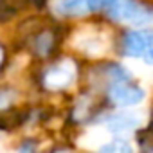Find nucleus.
<instances>
[{
	"mask_svg": "<svg viewBox=\"0 0 153 153\" xmlns=\"http://www.w3.org/2000/svg\"><path fill=\"white\" fill-rule=\"evenodd\" d=\"M149 59H151V61H153V47H151V49H149Z\"/></svg>",
	"mask_w": 153,
	"mask_h": 153,
	"instance_id": "5",
	"label": "nucleus"
},
{
	"mask_svg": "<svg viewBox=\"0 0 153 153\" xmlns=\"http://www.w3.org/2000/svg\"><path fill=\"white\" fill-rule=\"evenodd\" d=\"M110 128L115 130V131H121V130H128L131 128V123H133V117L128 115V114H123V115H115L112 121H110Z\"/></svg>",
	"mask_w": 153,
	"mask_h": 153,
	"instance_id": "3",
	"label": "nucleus"
},
{
	"mask_svg": "<svg viewBox=\"0 0 153 153\" xmlns=\"http://www.w3.org/2000/svg\"><path fill=\"white\" fill-rule=\"evenodd\" d=\"M110 99L121 106H130V105H137L144 99V90L139 88L137 85L130 83V81H119V83H112L110 87Z\"/></svg>",
	"mask_w": 153,
	"mask_h": 153,
	"instance_id": "2",
	"label": "nucleus"
},
{
	"mask_svg": "<svg viewBox=\"0 0 153 153\" xmlns=\"http://www.w3.org/2000/svg\"><path fill=\"white\" fill-rule=\"evenodd\" d=\"M115 0H87V7L90 11H108Z\"/></svg>",
	"mask_w": 153,
	"mask_h": 153,
	"instance_id": "4",
	"label": "nucleus"
},
{
	"mask_svg": "<svg viewBox=\"0 0 153 153\" xmlns=\"http://www.w3.org/2000/svg\"><path fill=\"white\" fill-rule=\"evenodd\" d=\"M153 47V34L149 31H130L121 38V51L128 56H142Z\"/></svg>",
	"mask_w": 153,
	"mask_h": 153,
	"instance_id": "1",
	"label": "nucleus"
}]
</instances>
